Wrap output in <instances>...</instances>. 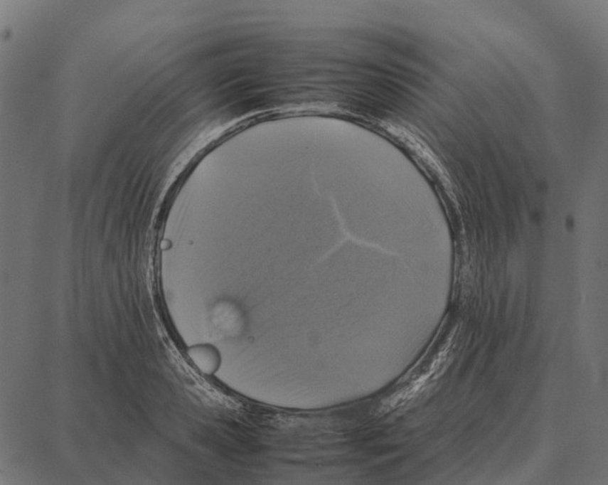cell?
<instances>
[{
    "mask_svg": "<svg viewBox=\"0 0 608 485\" xmlns=\"http://www.w3.org/2000/svg\"><path fill=\"white\" fill-rule=\"evenodd\" d=\"M189 356L196 367L204 374H213L219 365L218 353L210 346H196L190 348Z\"/></svg>",
    "mask_w": 608,
    "mask_h": 485,
    "instance_id": "cell-1",
    "label": "cell"
}]
</instances>
